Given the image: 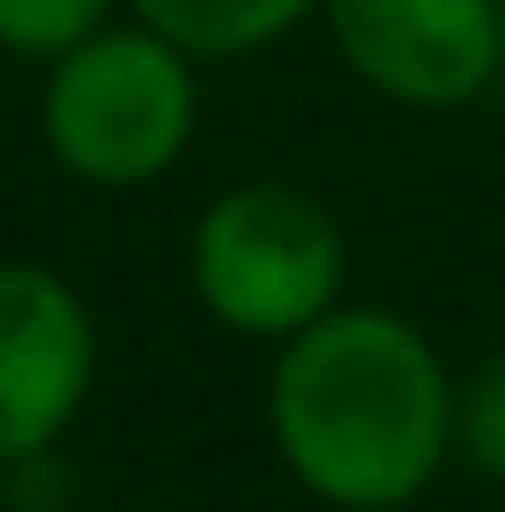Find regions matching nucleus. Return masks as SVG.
I'll use <instances>...</instances> for the list:
<instances>
[{"instance_id": "nucleus-1", "label": "nucleus", "mask_w": 505, "mask_h": 512, "mask_svg": "<svg viewBox=\"0 0 505 512\" xmlns=\"http://www.w3.org/2000/svg\"><path fill=\"white\" fill-rule=\"evenodd\" d=\"M461 386L431 334L387 305H335L268 364V438L305 498L402 512L454 461Z\"/></svg>"}, {"instance_id": "nucleus-5", "label": "nucleus", "mask_w": 505, "mask_h": 512, "mask_svg": "<svg viewBox=\"0 0 505 512\" xmlns=\"http://www.w3.org/2000/svg\"><path fill=\"white\" fill-rule=\"evenodd\" d=\"M97 386V320L67 275L0 260V461H38Z\"/></svg>"}, {"instance_id": "nucleus-7", "label": "nucleus", "mask_w": 505, "mask_h": 512, "mask_svg": "<svg viewBox=\"0 0 505 512\" xmlns=\"http://www.w3.org/2000/svg\"><path fill=\"white\" fill-rule=\"evenodd\" d=\"M104 15H112V0H0V52L52 60L75 38H90Z\"/></svg>"}, {"instance_id": "nucleus-4", "label": "nucleus", "mask_w": 505, "mask_h": 512, "mask_svg": "<svg viewBox=\"0 0 505 512\" xmlns=\"http://www.w3.org/2000/svg\"><path fill=\"white\" fill-rule=\"evenodd\" d=\"M320 15L364 90L416 112H454L505 67L498 0H327Z\"/></svg>"}, {"instance_id": "nucleus-3", "label": "nucleus", "mask_w": 505, "mask_h": 512, "mask_svg": "<svg viewBox=\"0 0 505 512\" xmlns=\"http://www.w3.org/2000/svg\"><path fill=\"white\" fill-rule=\"evenodd\" d=\"M186 282L216 327L246 342H290L342 305L350 245L320 193L290 179H238L201 208L186 238Z\"/></svg>"}, {"instance_id": "nucleus-9", "label": "nucleus", "mask_w": 505, "mask_h": 512, "mask_svg": "<svg viewBox=\"0 0 505 512\" xmlns=\"http://www.w3.org/2000/svg\"><path fill=\"white\" fill-rule=\"evenodd\" d=\"M498 15H505V0H498Z\"/></svg>"}, {"instance_id": "nucleus-2", "label": "nucleus", "mask_w": 505, "mask_h": 512, "mask_svg": "<svg viewBox=\"0 0 505 512\" xmlns=\"http://www.w3.org/2000/svg\"><path fill=\"white\" fill-rule=\"evenodd\" d=\"M201 127L194 52L171 45L156 23H97L90 38L45 60L38 134L52 164L82 186L127 193L164 179Z\"/></svg>"}, {"instance_id": "nucleus-6", "label": "nucleus", "mask_w": 505, "mask_h": 512, "mask_svg": "<svg viewBox=\"0 0 505 512\" xmlns=\"http://www.w3.org/2000/svg\"><path fill=\"white\" fill-rule=\"evenodd\" d=\"M127 8L156 23L171 45H186L194 60H238V52L290 38L327 0H127Z\"/></svg>"}, {"instance_id": "nucleus-8", "label": "nucleus", "mask_w": 505, "mask_h": 512, "mask_svg": "<svg viewBox=\"0 0 505 512\" xmlns=\"http://www.w3.org/2000/svg\"><path fill=\"white\" fill-rule=\"evenodd\" d=\"M454 453L483 483L505 490V357H491L476 379L461 386V409H454Z\"/></svg>"}]
</instances>
